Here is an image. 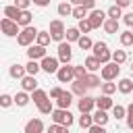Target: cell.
Here are the masks:
<instances>
[{
  "instance_id": "6da1fadb",
  "label": "cell",
  "mask_w": 133,
  "mask_h": 133,
  "mask_svg": "<svg viewBox=\"0 0 133 133\" xmlns=\"http://www.w3.org/2000/svg\"><path fill=\"white\" fill-rule=\"evenodd\" d=\"M37 33H39V29H35L33 25L25 27V29H21V33H19V37H17V44H19V46H25V48H29V46H33V42L37 39Z\"/></svg>"
},
{
  "instance_id": "7a4b0ae2",
  "label": "cell",
  "mask_w": 133,
  "mask_h": 133,
  "mask_svg": "<svg viewBox=\"0 0 133 133\" xmlns=\"http://www.w3.org/2000/svg\"><path fill=\"white\" fill-rule=\"evenodd\" d=\"M94 56L102 62V64H108V62H112V52L108 50V44L106 42H94Z\"/></svg>"
},
{
  "instance_id": "3957f363",
  "label": "cell",
  "mask_w": 133,
  "mask_h": 133,
  "mask_svg": "<svg viewBox=\"0 0 133 133\" xmlns=\"http://www.w3.org/2000/svg\"><path fill=\"white\" fill-rule=\"evenodd\" d=\"M50 35H52V39L54 42H64V37H66V27H64V23L60 21V19H54V21H50Z\"/></svg>"
},
{
  "instance_id": "277c9868",
  "label": "cell",
  "mask_w": 133,
  "mask_h": 133,
  "mask_svg": "<svg viewBox=\"0 0 133 133\" xmlns=\"http://www.w3.org/2000/svg\"><path fill=\"white\" fill-rule=\"evenodd\" d=\"M50 116H52V123H56V125H64V127H71L73 121H75L73 114H71L69 110H64V108H56Z\"/></svg>"
},
{
  "instance_id": "5b68a950",
  "label": "cell",
  "mask_w": 133,
  "mask_h": 133,
  "mask_svg": "<svg viewBox=\"0 0 133 133\" xmlns=\"http://www.w3.org/2000/svg\"><path fill=\"white\" fill-rule=\"evenodd\" d=\"M0 29H2V33H4L6 37H19V33H21L19 23H17V21H10V19H6V17L0 21Z\"/></svg>"
},
{
  "instance_id": "8992f818",
  "label": "cell",
  "mask_w": 133,
  "mask_h": 133,
  "mask_svg": "<svg viewBox=\"0 0 133 133\" xmlns=\"http://www.w3.org/2000/svg\"><path fill=\"white\" fill-rule=\"evenodd\" d=\"M118 75H121V64H116V62H108V64H104L102 71H100V77H102L104 81H114Z\"/></svg>"
},
{
  "instance_id": "52a82bcc",
  "label": "cell",
  "mask_w": 133,
  "mask_h": 133,
  "mask_svg": "<svg viewBox=\"0 0 133 133\" xmlns=\"http://www.w3.org/2000/svg\"><path fill=\"white\" fill-rule=\"evenodd\" d=\"M39 64H42V71H44V73H48V75H52V73L56 75V73H58V69H60V66H58V64H60V60H58V58H54V56H46L44 60H39Z\"/></svg>"
},
{
  "instance_id": "ba28073f",
  "label": "cell",
  "mask_w": 133,
  "mask_h": 133,
  "mask_svg": "<svg viewBox=\"0 0 133 133\" xmlns=\"http://www.w3.org/2000/svg\"><path fill=\"white\" fill-rule=\"evenodd\" d=\"M56 77H58L60 83H71V81H75V66H71V64H62V66L58 69Z\"/></svg>"
},
{
  "instance_id": "9c48e42d",
  "label": "cell",
  "mask_w": 133,
  "mask_h": 133,
  "mask_svg": "<svg viewBox=\"0 0 133 133\" xmlns=\"http://www.w3.org/2000/svg\"><path fill=\"white\" fill-rule=\"evenodd\" d=\"M87 19H89V23H91V27H94V29H98L100 25H104V23H106V19H108V15H106L104 10H100V8H94V10L89 12V17H87Z\"/></svg>"
},
{
  "instance_id": "30bf717a",
  "label": "cell",
  "mask_w": 133,
  "mask_h": 133,
  "mask_svg": "<svg viewBox=\"0 0 133 133\" xmlns=\"http://www.w3.org/2000/svg\"><path fill=\"white\" fill-rule=\"evenodd\" d=\"M73 58V50H71V44L69 42H60L58 44V60L62 64H69Z\"/></svg>"
},
{
  "instance_id": "8fae6325",
  "label": "cell",
  "mask_w": 133,
  "mask_h": 133,
  "mask_svg": "<svg viewBox=\"0 0 133 133\" xmlns=\"http://www.w3.org/2000/svg\"><path fill=\"white\" fill-rule=\"evenodd\" d=\"M46 56H48V54H46V48L39 46V44H33V46L27 48V58H29V60H44Z\"/></svg>"
},
{
  "instance_id": "7c38bea8",
  "label": "cell",
  "mask_w": 133,
  "mask_h": 133,
  "mask_svg": "<svg viewBox=\"0 0 133 133\" xmlns=\"http://www.w3.org/2000/svg\"><path fill=\"white\" fill-rule=\"evenodd\" d=\"M25 133H44V121L42 118H29L25 123Z\"/></svg>"
},
{
  "instance_id": "4fadbf2b",
  "label": "cell",
  "mask_w": 133,
  "mask_h": 133,
  "mask_svg": "<svg viewBox=\"0 0 133 133\" xmlns=\"http://www.w3.org/2000/svg\"><path fill=\"white\" fill-rule=\"evenodd\" d=\"M21 87H23V91H27V94H33L35 89H39V87H37V79H35L33 75L23 77V79H21Z\"/></svg>"
},
{
  "instance_id": "5bb4252c",
  "label": "cell",
  "mask_w": 133,
  "mask_h": 133,
  "mask_svg": "<svg viewBox=\"0 0 133 133\" xmlns=\"http://www.w3.org/2000/svg\"><path fill=\"white\" fill-rule=\"evenodd\" d=\"M77 106H79V112H91V110H94V106H96V98L83 96V98H79Z\"/></svg>"
},
{
  "instance_id": "9a60e30c",
  "label": "cell",
  "mask_w": 133,
  "mask_h": 133,
  "mask_svg": "<svg viewBox=\"0 0 133 133\" xmlns=\"http://www.w3.org/2000/svg\"><path fill=\"white\" fill-rule=\"evenodd\" d=\"M83 64H85V69H87L89 73H96V71H102V66H104V64H102V62H100V60H98V58H96L94 54H91V56H87V58L83 60Z\"/></svg>"
},
{
  "instance_id": "2e32d148",
  "label": "cell",
  "mask_w": 133,
  "mask_h": 133,
  "mask_svg": "<svg viewBox=\"0 0 133 133\" xmlns=\"http://www.w3.org/2000/svg\"><path fill=\"white\" fill-rule=\"evenodd\" d=\"M8 73H10L12 79H23V77H27V69H25V64H19V62H15V64L8 69Z\"/></svg>"
},
{
  "instance_id": "e0dca14e",
  "label": "cell",
  "mask_w": 133,
  "mask_h": 133,
  "mask_svg": "<svg viewBox=\"0 0 133 133\" xmlns=\"http://www.w3.org/2000/svg\"><path fill=\"white\" fill-rule=\"evenodd\" d=\"M87 89H89V87L85 85V81H77V79H75V81L71 83V91H73L75 96H79V98L87 96Z\"/></svg>"
},
{
  "instance_id": "ac0fdd59",
  "label": "cell",
  "mask_w": 133,
  "mask_h": 133,
  "mask_svg": "<svg viewBox=\"0 0 133 133\" xmlns=\"http://www.w3.org/2000/svg\"><path fill=\"white\" fill-rule=\"evenodd\" d=\"M96 106L100 108V110H110V108H114V102H112V98L110 96H100V98H96Z\"/></svg>"
},
{
  "instance_id": "d6986e66",
  "label": "cell",
  "mask_w": 133,
  "mask_h": 133,
  "mask_svg": "<svg viewBox=\"0 0 133 133\" xmlns=\"http://www.w3.org/2000/svg\"><path fill=\"white\" fill-rule=\"evenodd\" d=\"M73 96H75L73 91H64V94H62V96L56 100V106H58V108L69 110V106H71V102H73Z\"/></svg>"
},
{
  "instance_id": "ffe728a7",
  "label": "cell",
  "mask_w": 133,
  "mask_h": 133,
  "mask_svg": "<svg viewBox=\"0 0 133 133\" xmlns=\"http://www.w3.org/2000/svg\"><path fill=\"white\" fill-rule=\"evenodd\" d=\"M21 12H23V10H19L15 4H8V6H4V17H6V19H10V21H19Z\"/></svg>"
},
{
  "instance_id": "44dd1931",
  "label": "cell",
  "mask_w": 133,
  "mask_h": 133,
  "mask_svg": "<svg viewBox=\"0 0 133 133\" xmlns=\"http://www.w3.org/2000/svg\"><path fill=\"white\" fill-rule=\"evenodd\" d=\"M79 127H81V129L94 127V114H91V112H81V116H79Z\"/></svg>"
},
{
  "instance_id": "7402d4cb",
  "label": "cell",
  "mask_w": 133,
  "mask_h": 133,
  "mask_svg": "<svg viewBox=\"0 0 133 133\" xmlns=\"http://www.w3.org/2000/svg\"><path fill=\"white\" fill-rule=\"evenodd\" d=\"M116 85H118V91H121V94H125V96L133 91V81H131L129 77H125V79H121V81H118Z\"/></svg>"
},
{
  "instance_id": "603a6c76",
  "label": "cell",
  "mask_w": 133,
  "mask_h": 133,
  "mask_svg": "<svg viewBox=\"0 0 133 133\" xmlns=\"http://www.w3.org/2000/svg\"><path fill=\"white\" fill-rule=\"evenodd\" d=\"M31 100H33V104H35V106H39V104H44L46 100H50V96H48L44 89H35V91L31 94Z\"/></svg>"
},
{
  "instance_id": "cb8c5ba5",
  "label": "cell",
  "mask_w": 133,
  "mask_h": 133,
  "mask_svg": "<svg viewBox=\"0 0 133 133\" xmlns=\"http://www.w3.org/2000/svg\"><path fill=\"white\" fill-rule=\"evenodd\" d=\"M108 118H110V116H108L106 110H100V108H98V110L94 112V125H102V127H104V125L108 123Z\"/></svg>"
},
{
  "instance_id": "d4e9b609",
  "label": "cell",
  "mask_w": 133,
  "mask_h": 133,
  "mask_svg": "<svg viewBox=\"0 0 133 133\" xmlns=\"http://www.w3.org/2000/svg\"><path fill=\"white\" fill-rule=\"evenodd\" d=\"M31 19H33V15H31L29 10H23L17 23H19V27H21V29H25V27H29V25H31Z\"/></svg>"
},
{
  "instance_id": "484cf974",
  "label": "cell",
  "mask_w": 133,
  "mask_h": 133,
  "mask_svg": "<svg viewBox=\"0 0 133 133\" xmlns=\"http://www.w3.org/2000/svg\"><path fill=\"white\" fill-rule=\"evenodd\" d=\"M81 35H83V33L79 31V27H69V29H66V42H69V44H71V42H79Z\"/></svg>"
},
{
  "instance_id": "4316f807",
  "label": "cell",
  "mask_w": 133,
  "mask_h": 133,
  "mask_svg": "<svg viewBox=\"0 0 133 133\" xmlns=\"http://www.w3.org/2000/svg\"><path fill=\"white\" fill-rule=\"evenodd\" d=\"M29 100H31V96H29L27 91H17V94H15V104H17V106H27Z\"/></svg>"
},
{
  "instance_id": "83f0119b",
  "label": "cell",
  "mask_w": 133,
  "mask_h": 133,
  "mask_svg": "<svg viewBox=\"0 0 133 133\" xmlns=\"http://www.w3.org/2000/svg\"><path fill=\"white\" fill-rule=\"evenodd\" d=\"M73 8H75V6H73L71 2H60L56 10H58L60 17H69V15H73Z\"/></svg>"
},
{
  "instance_id": "f1b7e54d",
  "label": "cell",
  "mask_w": 133,
  "mask_h": 133,
  "mask_svg": "<svg viewBox=\"0 0 133 133\" xmlns=\"http://www.w3.org/2000/svg\"><path fill=\"white\" fill-rule=\"evenodd\" d=\"M106 33H118V21L116 19H106V23L102 25Z\"/></svg>"
},
{
  "instance_id": "f546056e",
  "label": "cell",
  "mask_w": 133,
  "mask_h": 133,
  "mask_svg": "<svg viewBox=\"0 0 133 133\" xmlns=\"http://www.w3.org/2000/svg\"><path fill=\"white\" fill-rule=\"evenodd\" d=\"M100 89H102V94H104V96H112V94L118 89V85H116V83H112V81H104V83L100 85Z\"/></svg>"
},
{
  "instance_id": "4dcf8cb0",
  "label": "cell",
  "mask_w": 133,
  "mask_h": 133,
  "mask_svg": "<svg viewBox=\"0 0 133 133\" xmlns=\"http://www.w3.org/2000/svg\"><path fill=\"white\" fill-rule=\"evenodd\" d=\"M118 39H121V46H133V31L131 29H127V31H123L121 35H118Z\"/></svg>"
},
{
  "instance_id": "1f68e13d",
  "label": "cell",
  "mask_w": 133,
  "mask_h": 133,
  "mask_svg": "<svg viewBox=\"0 0 133 133\" xmlns=\"http://www.w3.org/2000/svg\"><path fill=\"white\" fill-rule=\"evenodd\" d=\"M71 17H75L77 21H83V19H87V17H89V10H87V8H83V6H75Z\"/></svg>"
},
{
  "instance_id": "d6a6232c",
  "label": "cell",
  "mask_w": 133,
  "mask_h": 133,
  "mask_svg": "<svg viewBox=\"0 0 133 133\" xmlns=\"http://www.w3.org/2000/svg\"><path fill=\"white\" fill-rule=\"evenodd\" d=\"M25 69H27V75H33V77H35V75L42 71V64H39L37 60H29V62L25 64Z\"/></svg>"
},
{
  "instance_id": "836d02e7",
  "label": "cell",
  "mask_w": 133,
  "mask_h": 133,
  "mask_svg": "<svg viewBox=\"0 0 133 133\" xmlns=\"http://www.w3.org/2000/svg\"><path fill=\"white\" fill-rule=\"evenodd\" d=\"M83 81H85V85H87L89 89H91V87H100V85H102V83H100V77H98L96 73H89Z\"/></svg>"
},
{
  "instance_id": "e575fe53",
  "label": "cell",
  "mask_w": 133,
  "mask_h": 133,
  "mask_svg": "<svg viewBox=\"0 0 133 133\" xmlns=\"http://www.w3.org/2000/svg\"><path fill=\"white\" fill-rule=\"evenodd\" d=\"M50 39H52V35H50V31H39L37 33V39H35V44H39V46H48L50 44Z\"/></svg>"
},
{
  "instance_id": "d590c367",
  "label": "cell",
  "mask_w": 133,
  "mask_h": 133,
  "mask_svg": "<svg viewBox=\"0 0 133 133\" xmlns=\"http://www.w3.org/2000/svg\"><path fill=\"white\" fill-rule=\"evenodd\" d=\"M106 15H108V19H116V21H118V17H123V8L116 6V4H112V6L106 10Z\"/></svg>"
},
{
  "instance_id": "8d00e7d4",
  "label": "cell",
  "mask_w": 133,
  "mask_h": 133,
  "mask_svg": "<svg viewBox=\"0 0 133 133\" xmlns=\"http://www.w3.org/2000/svg\"><path fill=\"white\" fill-rule=\"evenodd\" d=\"M87 75H89V71L85 69V64H77V66H75V79H77V81H83Z\"/></svg>"
},
{
  "instance_id": "74e56055",
  "label": "cell",
  "mask_w": 133,
  "mask_h": 133,
  "mask_svg": "<svg viewBox=\"0 0 133 133\" xmlns=\"http://www.w3.org/2000/svg\"><path fill=\"white\" fill-rule=\"evenodd\" d=\"M37 110H39V114H52L56 108L52 106V100H46L44 104H39V106H37Z\"/></svg>"
},
{
  "instance_id": "f35d334b",
  "label": "cell",
  "mask_w": 133,
  "mask_h": 133,
  "mask_svg": "<svg viewBox=\"0 0 133 133\" xmlns=\"http://www.w3.org/2000/svg\"><path fill=\"white\" fill-rule=\"evenodd\" d=\"M112 116L118 121V118H127V108L125 106H121V104H114V108H112Z\"/></svg>"
},
{
  "instance_id": "ab89813d",
  "label": "cell",
  "mask_w": 133,
  "mask_h": 133,
  "mask_svg": "<svg viewBox=\"0 0 133 133\" xmlns=\"http://www.w3.org/2000/svg\"><path fill=\"white\" fill-rule=\"evenodd\" d=\"M125 60H127V52H125V50H114V52H112V62L123 64Z\"/></svg>"
},
{
  "instance_id": "60d3db41",
  "label": "cell",
  "mask_w": 133,
  "mask_h": 133,
  "mask_svg": "<svg viewBox=\"0 0 133 133\" xmlns=\"http://www.w3.org/2000/svg\"><path fill=\"white\" fill-rule=\"evenodd\" d=\"M77 27H79V31H81L83 35H87V33L94 29V27H91V23H89V19H83V21H79V23H77Z\"/></svg>"
},
{
  "instance_id": "b9f144b4",
  "label": "cell",
  "mask_w": 133,
  "mask_h": 133,
  "mask_svg": "<svg viewBox=\"0 0 133 133\" xmlns=\"http://www.w3.org/2000/svg\"><path fill=\"white\" fill-rule=\"evenodd\" d=\"M77 46H79L81 50H91V48H94V42H91L87 35H81V39L77 42Z\"/></svg>"
},
{
  "instance_id": "7bdbcfd3",
  "label": "cell",
  "mask_w": 133,
  "mask_h": 133,
  "mask_svg": "<svg viewBox=\"0 0 133 133\" xmlns=\"http://www.w3.org/2000/svg\"><path fill=\"white\" fill-rule=\"evenodd\" d=\"M15 104V96H8V94H2L0 96V106L2 108H8V106H12Z\"/></svg>"
},
{
  "instance_id": "ee69618b",
  "label": "cell",
  "mask_w": 133,
  "mask_h": 133,
  "mask_svg": "<svg viewBox=\"0 0 133 133\" xmlns=\"http://www.w3.org/2000/svg\"><path fill=\"white\" fill-rule=\"evenodd\" d=\"M48 133H69V127H64V125H56V123H52V125L48 127Z\"/></svg>"
},
{
  "instance_id": "f6af8a7d",
  "label": "cell",
  "mask_w": 133,
  "mask_h": 133,
  "mask_svg": "<svg viewBox=\"0 0 133 133\" xmlns=\"http://www.w3.org/2000/svg\"><path fill=\"white\" fill-rule=\"evenodd\" d=\"M62 94H64V89L56 85V87H52V89H50V100H58V98H60Z\"/></svg>"
},
{
  "instance_id": "bcb514c9",
  "label": "cell",
  "mask_w": 133,
  "mask_h": 133,
  "mask_svg": "<svg viewBox=\"0 0 133 133\" xmlns=\"http://www.w3.org/2000/svg\"><path fill=\"white\" fill-rule=\"evenodd\" d=\"M29 4H31V0H15V6L19 10H29Z\"/></svg>"
},
{
  "instance_id": "7dc6e473",
  "label": "cell",
  "mask_w": 133,
  "mask_h": 133,
  "mask_svg": "<svg viewBox=\"0 0 133 133\" xmlns=\"http://www.w3.org/2000/svg\"><path fill=\"white\" fill-rule=\"evenodd\" d=\"M127 127L133 129V104L127 106Z\"/></svg>"
},
{
  "instance_id": "c3c4849f",
  "label": "cell",
  "mask_w": 133,
  "mask_h": 133,
  "mask_svg": "<svg viewBox=\"0 0 133 133\" xmlns=\"http://www.w3.org/2000/svg\"><path fill=\"white\" fill-rule=\"evenodd\" d=\"M123 21H125V25H127V27H133V10H131V12H127V15H123Z\"/></svg>"
},
{
  "instance_id": "681fc988",
  "label": "cell",
  "mask_w": 133,
  "mask_h": 133,
  "mask_svg": "<svg viewBox=\"0 0 133 133\" xmlns=\"http://www.w3.org/2000/svg\"><path fill=\"white\" fill-rule=\"evenodd\" d=\"M81 6H83V8H87V10L91 12V10L96 8V0H83V4H81Z\"/></svg>"
},
{
  "instance_id": "f907efd6",
  "label": "cell",
  "mask_w": 133,
  "mask_h": 133,
  "mask_svg": "<svg viewBox=\"0 0 133 133\" xmlns=\"http://www.w3.org/2000/svg\"><path fill=\"white\" fill-rule=\"evenodd\" d=\"M89 133H108L102 125H94V127H89Z\"/></svg>"
},
{
  "instance_id": "816d5d0a",
  "label": "cell",
  "mask_w": 133,
  "mask_h": 133,
  "mask_svg": "<svg viewBox=\"0 0 133 133\" xmlns=\"http://www.w3.org/2000/svg\"><path fill=\"white\" fill-rule=\"evenodd\" d=\"M114 4H116V6H121V8H125V6H131V4H133V0H116Z\"/></svg>"
},
{
  "instance_id": "f5cc1de1",
  "label": "cell",
  "mask_w": 133,
  "mask_h": 133,
  "mask_svg": "<svg viewBox=\"0 0 133 133\" xmlns=\"http://www.w3.org/2000/svg\"><path fill=\"white\" fill-rule=\"evenodd\" d=\"M31 2H33V4H35V6H42V8H44V6H48V4H50V0H31Z\"/></svg>"
},
{
  "instance_id": "db71d44e",
  "label": "cell",
  "mask_w": 133,
  "mask_h": 133,
  "mask_svg": "<svg viewBox=\"0 0 133 133\" xmlns=\"http://www.w3.org/2000/svg\"><path fill=\"white\" fill-rule=\"evenodd\" d=\"M69 2H71V4H75V6H81V4H83V0H69Z\"/></svg>"
},
{
  "instance_id": "11a10c76",
  "label": "cell",
  "mask_w": 133,
  "mask_h": 133,
  "mask_svg": "<svg viewBox=\"0 0 133 133\" xmlns=\"http://www.w3.org/2000/svg\"><path fill=\"white\" fill-rule=\"evenodd\" d=\"M131 73H133V62H131Z\"/></svg>"
},
{
  "instance_id": "9f6ffc18",
  "label": "cell",
  "mask_w": 133,
  "mask_h": 133,
  "mask_svg": "<svg viewBox=\"0 0 133 133\" xmlns=\"http://www.w3.org/2000/svg\"><path fill=\"white\" fill-rule=\"evenodd\" d=\"M131 6H133V4H131Z\"/></svg>"
}]
</instances>
